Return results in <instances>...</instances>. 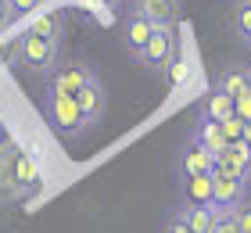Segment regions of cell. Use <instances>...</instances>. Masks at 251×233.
Masks as SVG:
<instances>
[{"label":"cell","mask_w":251,"mask_h":233,"mask_svg":"<svg viewBox=\"0 0 251 233\" xmlns=\"http://www.w3.org/2000/svg\"><path fill=\"white\" fill-rule=\"evenodd\" d=\"M61 36H65V15L50 11L40 15L22 36V65L29 72H50L61 57Z\"/></svg>","instance_id":"cell-1"},{"label":"cell","mask_w":251,"mask_h":233,"mask_svg":"<svg viewBox=\"0 0 251 233\" xmlns=\"http://www.w3.org/2000/svg\"><path fill=\"white\" fill-rule=\"evenodd\" d=\"M43 111H47L50 129L61 133V136H79L83 129H90V122H86L83 108L75 104V97H65V93H47Z\"/></svg>","instance_id":"cell-2"},{"label":"cell","mask_w":251,"mask_h":233,"mask_svg":"<svg viewBox=\"0 0 251 233\" xmlns=\"http://www.w3.org/2000/svg\"><path fill=\"white\" fill-rule=\"evenodd\" d=\"M244 194H248L244 176H233V172H226V169H212V208L233 212V208L244 201Z\"/></svg>","instance_id":"cell-3"},{"label":"cell","mask_w":251,"mask_h":233,"mask_svg":"<svg viewBox=\"0 0 251 233\" xmlns=\"http://www.w3.org/2000/svg\"><path fill=\"white\" fill-rule=\"evenodd\" d=\"M140 61H144L147 68H154V72L176 65V32H173V26H158V29H154V36L147 40Z\"/></svg>","instance_id":"cell-4"},{"label":"cell","mask_w":251,"mask_h":233,"mask_svg":"<svg viewBox=\"0 0 251 233\" xmlns=\"http://www.w3.org/2000/svg\"><path fill=\"white\" fill-rule=\"evenodd\" d=\"M90 79H94V68L83 65V61H68V65H58L50 76V90L47 93H65V97H75Z\"/></svg>","instance_id":"cell-5"},{"label":"cell","mask_w":251,"mask_h":233,"mask_svg":"<svg viewBox=\"0 0 251 233\" xmlns=\"http://www.w3.org/2000/svg\"><path fill=\"white\" fill-rule=\"evenodd\" d=\"M215 169H226V172H233V176L251 180V147L244 144V140L226 144L219 155H215Z\"/></svg>","instance_id":"cell-6"},{"label":"cell","mask_w":251,"mask_h":233,"mask_svg":"<svg viewBox=\"0 0 251 233\" xmlns=\"http://www.w3.org/2000/svg\"><path fill=\"white\" fill-rule=\"evenodd\" d=\"M154 29H158V26H151L147 18L129 15V18H126V29H122V43H126V51H129L133 57H140V54H144V47H147V40L154 36Z\"/></svg>","instance_id":"cell-7"},{"label":"cell","mask_w":251,"mask_h":233,"mask_svg":"<svg viewBox=\"0 0 251 233\" xmlns=\"http://www.w3.org/2000/svg\"><path fill=\"white\" fill-rule=\"evenodd\" d=\"M75 104L83 108V115H86V122H90V126H94V122L100 119V115H104L108 97H104V86H100V79H97V76H94L83 90L75 93Z\"/></svg>","instance_id":"cell-8"},{"label":"cell","mask_w":251,"mask_h":233,"mask_svg":"<svg viewBox=\"0 0 251 233\" xmlns=\"http://www.w3.org/2000/svg\"><path fill=\"white\" fill-rule=\"evenodd\" d=\"M133 15L147 18L151 26H173L176 22V0H133Z\"/></svg>","instance_id":"cell-9"},{"label":"cell","mask_w":251,"mask_h":233,"mask_svg":"<svg viewBox=\"0 0 251 233\" xmlns=\"http://www.w3.org/2000/svg\"><path fill=\"white\" fill-rule=\"evenodd\" d=\"M212 169H215V155H208L201 144H190L183 151V158H179L183 180H190V176H212Z\"/></svg>","instance_id":"cell-10"},{"label":"cell","mask_w":251,"mask_h":233,"mask_svg":"<svg viewBox=\"0 0 251 233\" xmlns=\"http://www.w3.org/2000/svg\"><path fill=\"white\" fill-rule=\"evenodd\" d=\"M15 151H18L15 144H7L0 151V201H15V197L25 194L15 180Z\"/></svg>","instance_id":"cell-11"},{"label":"cell","mask_w":251,"mask_h":233,"mask_svg":"<svg viewBox=\"0 0 251 233\" xmlns=\"http://www.w3.org/2000/svg\"><path fill=\"white\" fill-rule=\"evenodd\" d=\"M176 215L190 226V233H212V230H215V223H219V208H212V205H204V208L187 205V208H179Z\"/></svg>","instance_id":"cell-12"},{"label":"cell","mask_w":251,"mask_h":233,"mask_svg":"<svg viewBox=\"0 0 251 233\" xmlns=\"http://www.w3.org/2000/svg\"><path fill=\"white\" fill-rule=\"evenodd\" d=\"M194 144H201L208 155H219L226 147V136H223V126L212 122V119H198V129H194Z\"/></svg>","instance_id":"cell-13"},{"label":"cell","mask_w":251,"mask_h":233,"mask_svg":"<svg viewBox=\"0 0 251 233\" xmlns=\"http://www.w3.org/2000/svg\"><path fill=\"white\" fill-rule=\"evenodd\" d=\"M233 115V97L223 90H212L208 97L201 101V119H212V122H223Z\"/></svg>","instance_id":"cell-14"},{"label":"cell","mask_w":251,"mask_h":233,"mask_svg":"<svg viewBox=\"0 0 251 233\" xmlns=\"http://www.w3.org/2000/svg\"><path fill=\"white\" fill-rule=\"evenodd\" d=\"M248 86H251V68H248V65H233V68H226V72L219 76V83H215V90L230 93V97H241Z\"/></svg>","instance_id":"cell-15"},{"label":"cell","mask_w":251,"mask_h":233,"mask_svg":"<svg viewBox=\"0 0 251 233\" xmlns=\"http://www.w3.org/2000/svg\"><path fill=\"white\" fill-rule=\"evenodd\" d=\"M183 197H187V205H212V176H190L183 180Z\"/></svg>","instance_id":"cell-16"},{"label":"cell","mask_w":251,"mask_h":233,"mask_svg":"<svg viewBox=\"0 0 251 233\" xmlns=\"http://www.w3.org/2000/svg\"><path fill=\"white\" fill-rule=\"evenodd\" d=\"M15 180H18L22 190L36 186V180H40V172H36V165H32V158L22 155V151H15Z\"/></svg>","instance_id":"cell-17"},{"label":"cell","mask_w":251,"mask_h":233,"mask_svg":"<svg viewBox=\"0 0 251 233\" xmlns=\"http://www.w3.org/2000/svg\"><path fill=\"white\" fill-rule=\"evenodd\" d=\"M0 61L7 68H18L22 65V36H11V43L0 47Z\"/></svg>","instance_id":"cell-18"},{"label":"cell","mask_w":251,"mask_h":233,"mask_svg":"<svg viewBox=\"0 0 251 233\" xmlns=\"http://www.w3.org/2000/svg\"><path fill=\"white\" fill-rule=\"evenodd\" d=\"M223 136H226V144H237V140L244 136V119H237V115H230V119H223Z\"/></svg>","instance_id":"cell-19"},{"label":"cell","mask_w":251,"mask_h":233,"mask_svg":"<svg viewBox=\"0 0 251 233\" xmlns=\"http://www.w3.org/2000/svg\"><path fill=\"white\" fill-rule=\"evenodd\" d=\"M233 223H237L241 233H251V201H241L233 208Z\"/></svg>","instance_id":"cell-20"},{"label":"cell","mask_w":251,"mask_h":233,"mask_svg":"<svg viewBox=\"0 0 251 233\" xmlns=\"http://www.w3.org/2000/svg\"><path fill=\"white\" fill-rule=\"evenodd\" d=\"M237 32H241L244 40H251V0L237 7Z\"/></svg>","instance_id":"cell-21"},{"label":"cell","mask_w":251,"mask_h":233,"mask_svg":"<svg viewBox=\"0 0 251 233\" xmlns=\"http://www.w3.org/2000/svg\"><path fill=\"white\" fill-rule=\"evenodd\" d=\"M233 115L244 119V122H251V86L241 93V97H233Z\"/></svg>","instance_id":"cell-22"},{"label":"cell","mask_w":251,"mask_h":233,"mask_svg":"<svg viewBox=\"0 0 251 233\" xmlns=\"http://www.w3.org/2000/svg\"><path fill=\"white\" fill-rule=\"evenodd\" d=\"M43 4V0H7V7H11V15H32Z\"/></svg>","instance_id":"cell-23"},{"label":"cell","mask_w":251,"mask_h":233,"mask_svg":"<svg viewBox=\"0 0 251 233\" xmlns=\"http://www.w3.org/2000/svg\"><path fill=\"white\" fill-rule=\"evenodd\" d=\"M212 233H241V230H237V223H233V212H219V223H215Z\"/></svg>","instance_id":"cell-24"},{"label":"cell","mask_w":251,"mask_h":233,"mask_svg":"<svg viewBox=\"0 0 251 233\" xmlns=\"http://www.w3.org/2000/svg\"><path fill=\"white\" fill-rule=\"evenodd\" d=\"M165 233H190V226H187L179 215H169V223H165Z\"/></svg>","instance_id":"cell-25"},{"label":"cell","mask_w":251,"mask_h":233,"mask_svg":"<svg viewBox=\"0 0 251 233\" xmlns=\"http://www.w3.org/2000/svg\"><path fill=\"white\" fill-rule=\"evenodd\" d=\"M7 18H11V7H7V0H0V29L7 26Z\"/></svg>","instance_id":"cell-26"},{"label":"cell","mask_w":251,"mask_h":233,"mask_svg":"<svg viewBox=\"0 0 251 233\" xmlns=\"http://www.w3.org/2000/svg\"><path fill=\"white\" fill-rule=\"evenodd\" d=\"M7 144H11V133H7V126H4V122H0V151H4Z\"/></svg>","instance_id":"cell-27"},{"label":"cell","mask_w":251,"mask_h":233,"mask_svg":"<svg viewBox=\"0 0 251 233\" xmlns=\"http://www.w3.org/2000/svg\"><path fill=\"white\" fill-rule=\"evenodd\" d=\"M241 140H244V144L251 147V122H244V136H241Z\"/></svg>","instance_id":"cell-28"},{"label":"cell","mask_w":251,"mask_h":233,"mask_svg":"<svg viewBox=\"0 0 251 233\" xmlns=\"http://www.w3.org/2000/svg\"><path fill=\"white\" fill-rule=\"evenodd\" d=\"M104 4H111V7H115V4H119V0H104Z\"/></svg>","instance_id":"cell-29"}]
</instances>
